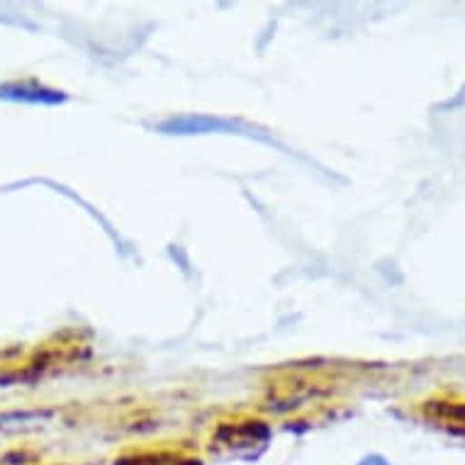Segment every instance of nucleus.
Here are the masks:
<instances>
[{"label":"nucleus","instance_id":"nucleus-1","mask_svg":"<svg viewBox=\"0 0 465 465\" xmlns=\"http://www.w3.org/2000/svg\"><path fill=\"white\" fill-rule=\"evenodd\" d=\"M361 465H385V463H382L381 458H368V460H363Z\"/></svg>","mask_w":465,"mask_h":465}]
</instances>
